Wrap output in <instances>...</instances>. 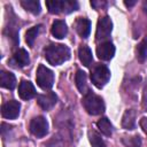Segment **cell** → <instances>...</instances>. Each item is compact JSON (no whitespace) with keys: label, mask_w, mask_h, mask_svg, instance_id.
I'll use <instances>...</instances> for the list:
<instances>
[{"label":"cell","mask_w":147,"mask_h":147,"mask_svg":"<svg viewBox=\"0 0 147 147\" xmlns=\"http://www.w3.org/2000/svg\"><path fill=\"white\" fill-rule=\"evenodd\" d=\"M88 140H90L92 147H106V144H105L103 139L95 131H90L88 132Z\"/></svg>","instance_id":"7402d4cb"},{"label":"cell","mask_w":147,"mask_h":147,"mask_svg":"<svg viewBox=\"0 0 147 147\" xmlns=\"http://www.w3.org/2000/svg\"><path fill=\"white\" fill-rule=\"evenodd\" d=\"M30 132L37 138H41L48 132V123L42 116L33 117L30 122Z\"/></svg>","instance_id":"5b68a950"},{"label":"cell","mask_w":147,"mask_h":147,"mask_svg":"<svg viewBox=\"0 0 147 147\" xmlns=\"http://www.w3.org/2000/svg\"><path fill=\"white\" fill-rule=\"evenodd\" d=\"M136 3V1L133 0V1H124V5L125 6H127V7H131V6H133Z\"/></svg>","instance_id":"4316f807"},{"label":"cell","mask_w":147,"mask_h":147,"mask_svg":"<svg viewBox=\"0 0 147 147\" xmlns=\"http://www.w3.org/2000/svg\"><path fill=\"white\" fill-rule=\"evenodd\" d=\"M123 142L127 146V147H140L141 145V140L139 136H134V137H130L129 140H123Z\"/></svg>","instance_id":"d4e9b609"},{"label":"cell","mask_w":147,"mask_h":147,"mask_svg":"<svg viewBox=\"0 0 147 147\" xmlns=\"http://www.w3.org/2000/svg\"><path fill=\"white\" fill-rule=\"evenodd\" d=\"M68 33V28H67V24L61 21V20H57V21H54L53 24H52V34L57 38V39H63Z\"/></svg>","instance_id":"4fadbf2b"},{"label":"cell","mask_w":147,"mask_h":147,"mask_svg":"<svg viewBox=\"0 0 147 147\" xmlns=\"http://www.w3.org/2000/svg\"><path fill=\"white\" fill-rule=\"evenodd\" d=\"M46 6L51 14H59V13L63 11V0L46 1Z\"/></svg>","instance_id":"44dd1931"},{"label":"cell","mask_w":147,"mask_h":147,"mask_svg":"<svg viewBox=\"0 0 147 147\" xmlns=\"http://www.w3.org/2000/svg\"><path fill=\"white\" fill-rule=\"evenodd\" d=\"M78 9V2L77 1H70V0H63V13L69 14L74 10Z\"/></svg>","instance_id":"cb8c5ba5"},{"label":"cell","mask_w":147,"mask_h":147,"mask_svg":"<svg viewBox=\"0 0 147 147\" xmlns=\"http://www.w3.org/2000/svg\"><path fill=\"white\" fill-rule=\"evenodd\" d=\"M21 5L24 9H26L28 11L34 14V15H38L41 10V7H40V2L39 1H36V0H22L21 1Z\"/></svg>","instance_id":"d6986e66"},{"label":"cell","mask_w":147,"mask_h":147,"mask_svg":"<svg viewBox=\"0 0 147 147\" xmlns=\"http://www.w3.org/2000/svg\"><path fill=\"white\" fill-rule=\"evenodd\" d=\"M18 95L23 100H30L36 95V88L29 80H22L18 85Z\"/></svg>","instance_id":"30bf717a"},{"label":"cell","mask_w":147,"mask_h":147,"mask_svg":"<svg viewBox=\"0 0 147 147\" xmlns=\"http://www.w3.org/2000/svg\"><path fill=\"white\" fill-rule=\"evenodd\" d=\"M75 82H76V86H77L78 91L85 95L88 92L87 83H86V74L82 70H78L76 74V77H75Z\"/></svg>","instance_id":"2e32d148"},{"label":"cell","mask_w":147,"mask_h":147,"mask_svg":"<svg viewBox=\"0 0 147 147\" xmlns=\"http://www.w3.org/2000/svg\"><path fill=\"white\" fill-rule=\"evenodd\" d=\"M76 30L83 38H87L91 32V22L85 17H79L76 22Z\"/></svg>","instance_id":"7c38bea8"},{"label":"cell","mask_w":147,"mask_h":147,"mask_svg":"<svg viewBox=\"0 0 147 147\" xmlns=\"http://www.w3.org/2000/svg\"><path fill=\"white\" fill-rule=\"evenodd\" d=\"M110 79V70L105 64H96L91 72V80L94 86L102 88Z\"/></svg>","instance_id":"3957f363"},{"label":"cell","mask_w":147,"mask_h":147,"mask_svg":"<svg viewBox=\"0 0 147 147\" xmlns=\"http://www.w3.org/2000/svg\"><path fill=\"white\" fill-rule=\"evenodd\" d=\"M37 101H38V105L40 106V108H42L44 110H49V109H52L56 105L57 96L53 92H47L45 94L38 95Z\"/></svg>","instance_id":"9c48e42d"},{"label":"cell","mask_w":147,"mask_h":147,"mask_svg":"<svg viewBox=\"0 0 147 147\" xmlns=\"http://www.w3.org/2000/svg\"><path fill=\"white\" fill-rule=\"evenodd\" d=\"M122 125L124 129L127 130H132L136 125V113L133 109H127L124 115H123V119H122Z\"/></svg>","instance_id":"e0dca14e"},{"label":"cell","mask_w":147,"mask_h":147,"mask_svg":"<svg viewBox=\"0 0 147 147\" xmlns=\"http://www.w3.org/2000/svg\"><path fill=\"white\" fill-rule=\"evenodd\" d=\"M36 80H37V84L40 88L49 90L54 83V74L51 69H48L44 64H40L37 69Z\"/></svg>","instance_id":"277c9868"},{"label":"cell","mask_w":147,"mask_h":147,"mask_svg":"<svg viewBox=\"0 0 147 147\" xmlns=\"http://www.w3.org/2000/svg\"><path fill=\"white\" fill-rule=\"evenodd\" d=\"M40 28H41V25H36V26H33V28H31V29H29L26 31V33H25V41L28 42V45L30 47L33 46L34 40H36V38H37V36H38V33L40 31Z\"/></svg>","instance_id":"ffe728a7"},{"label":"cell","mask_w":147,"mask_h":147,"mask_svg":"<svg viewBox=\"0 0 147 147\" xmlns=\"http://www.w3.org/2000/svg\"><path fill=\"white\" fill-rule=\"evenodd\" d=\"M45 57L52 65H60L70 59V49L62 44H49L45 48Z\"/></svg>","instance_id":"6da1fadb"},{"label":"cell","mask_w":147,"mask_h":147,"mask_svg":"<svg viewBox=\"0 0 147 147\" xmlns=\"http://www.w3.org/2000/svg\"><path fill=\"white\" fill-rule=\"evenodd\" d=\"M13 61L15 62V64H17V67H25L26 64H29L30 59H29V54L25 49L20 48L17 49L14 55H13Z\"/></svg>","instance_id":"9a60e30c"},{"label":"cell","mask_w":147,"mask_h":147,"mask_svg":"<svg viewBox=\"0 0 147 147\" xmlns=\"http://www.w3.org/2000/svg\"><path fill=\"white\" fill-rule=\"evenodd\" d=\"M0 85L8 90H14L16 86V78L14 74L2 70L0 72Z\"/></svg>","instance_id":"8fae6325"},{"label":"cell","mask_w":147,"mask_h":147,"mask_svg":"<svg viewBox=\"0 0 147 147\" xmlns=\"http://www.w3.org/2000/svg\"><path fill=\"white\" fill-rule=\"evenodd\" d=\"M113 30V22L108 16H103L99 20L98 22V26H96V32H95V37L96 40H103L106 38H108L111 33Z\"/></svg>","instance_id":"8992f818"},{"label":"cell","mask_w":147,"mask_h":147,"mask_svg":"<svg viewBox=\"0 0 147 147\" xmlns=\"http://www.w3.org/2000/svg\"><path fill=\"white\" fill-rule=\"evenodd\" d=\"M83 106L85 110L92 116L100 115L105 111V102L102 98L90 91L83 98Z\"/></svg>","instance_id":"7a4b0ae2"},{"label":"cell","mask_w":147,"mask_h":147,"mask_svg":"<svg viewBox=\"0 0 147 147\" xmlns=\"http://www.w3.org/2000/svg\"><path fill=\"white\" fill-rule=\"evenodd\" d=\"M96 55L102 61H109L115 55V46L110 41H105L96 47Z\"/></svg>","instance_id":"ba28073f"},{"label":"cell","mask_w":147,"mask_h":147,"mask_svg":"<svg viewBox=\"0 0 147 147\" xmlns=\"http://www.w3.org/2000/svg\"><path fill=\"white\" fill-rule=\"evenodd\" d=\"M96 126L100 130V132L102 134H105L106 137H110L113 133V125L109 122V119L107 117H102L96 122Z\"/></svg>","instance_id":"ac0fdd59"},{"label":"cell","mask_w":147,"mask_h":147,"mask_svg":"<svg viewBox=\"0 0 147 147\" xmlns=\"http://www.w3.org/2000/svg\"><path fill=\"white\" fill-rule=\"evenodd\" d=\"M78 56L80 62L85 65V67H90L93 62V56H92V51L90 49V47H87L86 45H83L79 47L78 51Z\"/></svg>","instance_id":"5bb4252c"},{"label":"cell","mask_w":147,"mask_h":147,"mask_svg":"<svg viewBox=\"0 0 147 147\" xmlns=\"http://www.w3.org/2000/svg\"><path fill=\"white\" fill-rule=\"evenodd\" d=\"M140 125L142 126V129H144V131L147 133V119L144 117V118H141V121H140Z\"/></svg>","instance_id":"484cf974"},{"label":"cell","mask_w":147,"mask_h":147,"mask_svg":"<svg viewBox=\"0 0 147 147\" xmlns=\"http://www.w3.org/2000/svg\"><path fill=\"white\" fill-rule=\"evenodd\" d=\"M20 109H21V105L18 101L9 100L2 105L1 115L2 117L8 118V119H15L20 115Z\"/></svg>","instance_id":"52a82bcc"},{"label":"cell","mask_w":147,"mask_h":147,"mask_svg":"<svg viewBox=\"0 0 147 147\" xmlns=\"http://www.w3.org/2000/svg\"><path fill=\"white\" fill-rule=\"evenodd\" d=\"M137 57L140 62L145 61L146 57H147V37L138 45V48H137Z\"/></svg>","instance_id":"603a6c76"},{"label":"cell","mask_w":147,"mask_h":147,"mask_svg":"<svg viewBox=\"0 0 147 147\" xmlns=\"http://www.w3.org/2000/svg\"><path fill=\"white\" fill-rule=\"evenodd\" d=\"M142 9H144V11L147 14V0H145V1L142 2Z\"/></svg>","instance_id":"83f0119b"}]
</instances>
